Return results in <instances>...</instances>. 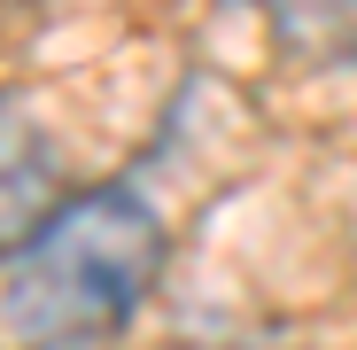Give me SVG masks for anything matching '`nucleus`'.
Masks as SVG:
<instances>
[{"mask_svg": "<svg viewBox=\"0 0 357 350\" xmlns=\"http://www.w3.org/2000/svg\"><path fill=\"white\" fill-rule=\"evenodd\" d=\"M163 272V218L140 187L109 180L54 203L8 242V342L16 350H109Z\"/></svg>", "mask_w": 357, "mask_h": 350, "instance_id": "1", "label": "nucleus"}, {"mask_svg": "<svg viewBox=\"0 0 357 350\" xmlns=\"http://www.w3.org/2000/svg\"><path fill=\"white\" fill-rule=\"evenodd\" d=\"M272 31L319 71H357V0H272Z\"/></svg>", "mask_w": 357, "mask_h": 350, "instance_id": "2", "label": "nucleus"}]
</instances>
